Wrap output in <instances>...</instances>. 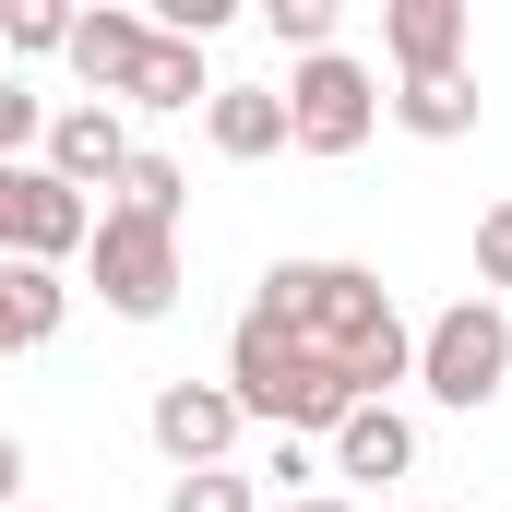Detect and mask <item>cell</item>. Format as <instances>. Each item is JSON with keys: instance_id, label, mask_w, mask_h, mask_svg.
Instances as JSON below:
<instances>
[{"instance_id": "cell-23", "label": "cell", "mask_w": 512, "mask_h": 512, "mask_svg": "<svg viewBox=\"0 0 512 512\" xmlns=\"http://www.w3.org/2000/svg\"><path fill=\"white\" fill-rule=\"evenodd\" d=\"M262 512H358V501H334V489H298V501H262Z\"/></svg>"}, {"instance_id": "cell-5", "label": "cell", "mask_w": 512, "mask_h": 512, "mask_svg": "<svg viewBox=\"0 0 512 512\" xmlns=\"http://www.w3.org/2000/svg\"><path fill=\"white\" fill-rule=\"evenodd\" d=\"M370 131H382V84H370V60L322 48V60L286 72V143H298V155H358Z\"/></svg>"}, {"instance_id": "cell-13", "label": "cell", "mask_w": 512, "mask_h": 512, "mask_svg": "<svg viewBox=\"0 0 512 512\" xmlns=\"http://www.w3.org/2000/svg\"><path fill=\"white\" fill-rule=\"evenodd\" d=\"M60 322H72V286H60L48 262H0V358H12V346H48Z\"/></svg>"}, {"instance_id": "cell-18", "label": "cell", "mask_w": 512, "mask_h": 512, "mask_svg": "<svg viewBox=\"0 0 512 512\" xmlns=\"http://www.w3.org/2000/svg\"><path fill=\"white\" fill-rule=\"evenodd\" d=\"M24 143H48V96L0 60V167H24Z\"/></svg>"}, {"instance_id": "cell-16", "label": "cell", "mask_w": 512, "mask_h": 512, "mask_svg": "<svg viewBox=\"0 0 512 512\" xmlns=\"http://www.w3.org/2000/svg\"><path fill=\"white\" fill-rule=\"evenodd\" d=\"M120 215H155V227H179V215H191V167L131 143V167H120Z\"/></svg>"}, {"instance_id": "cell-10", "label": "cell", "mask_w": 512, "mask_h": 512, "mask_svg": "<svg viewBox=\"0 0 512 512\" xmlns=\"http://www.w3.org/2000/svg\"><path fill=\"white\" fill-rule=\"evenodd\" d=\"M382 48L405 84H441V72H465V0H393L382 12Z\"/></svg>"}, {"instance_id": "cell-19", "label": "cell", "mask_w": 512, "mask_h": 512, "mask_svg": "<svg viewBox=\"0 0 512 512\" xmlns=\"http://www.w3.org/2000/svg\"><path fill=\"white\" fill-rule=\"evenodd\" d=\"M167 512H262V477H239V465H203V477H179V489H167Z\"/></svg>"}, {"instance_id": "cell-2", "label": "cell", "mask_w": 512, "mask_h": 512, "mask_svg": "<svg viewBox=\"0 0 512 512\" xmlns=\"http://www.w3.org/2000/svg\"><path fill=\"white\" fill-rule=\"evenodd\" d=\"M227 393H239V417L286 429V441H334L358 417V382L322 346H298L286 322H262V310H239V334H227Z\"/></svg>"}, {"instance_id": "cell-22", "label": "cell", "mask_w": 512, "mask_h": 512, "mask_svg": "<svg viewBox=\"0 0 512 512\" xmlns=\"http://www.w3.org/2000/svg\"><path fill=\"white\" fill-rule=\"evenodd\" d=\"M12 489H24V441L0 429V512H12Z\"/></svg>"}, {"instance_id": "cell-1", "label": "cell", "mask_w": 512, "mask_h": 512, "mask_svg": "<svg viewBox=\"0 0 512 512\" xmlns=\"http://www.w3.org/2000/svg\"><path fill=\"white\" fill-rule=\"evenodd\" d=\"M251 310L286 322L298 346H322L358 382V405H393V382H417V334H405V310H393V286L370 262H274Z\"/></svg>"}, {"instance_id": "cell-15", "label": "cell", "mask_w": 512, "mask_h": 512, "mask_svg": "<svg viewBox=\"0 0 512 512\" xmlns=\"http://www.w3.org/2000/svg\"><path fill=\"white\" fill-rule=\"evenodd\" d=\"M191 96H215V72H203V48H179V36H155L143 48V72H131L120 108H191Z\"/></svg>"}, {"instance_id": "cell-20", "label": "cell", "mask_w": 512, "mask_h": 512, "mask_svg": "<svg viewBox=\"0 0 512 512\" xmlns=\"http://www.w3.org/2000/svg\"><path fill=\"white\" fill-rule=\"evenodd\" d=\"M262 24H274V48H298V60L334 48V0H262Z\"/></svg>"}, {"instance_id": "cell-11", "label": "cell", "mask_w": 512, "mask_h": 512, "mask_svg": "<svg viewBox=\"0 0 512 512\" xmlns=\"http://www.w3.org/2000/svg\"><path fill=\"white\" fill-rule=\"evenodd\" d=\"M203 131H215L227 167H262V155H286V96L274 84H215L203 96Z\"/></svg>"}, {"instance_id": "cell-6", "label": "cell", "mask_w": 512, "mask_h": 512, "mask_svg": "<svg viewBox=\"0 0 512 512\" xmlns=\"http://www.w3.org/2000/svg\"><path fill=\"white\" fill-rule=\"evenodd\" d=\"M84 239H96V203L84 191H60L48 167H0V262H48L60 274Z\"/></svg>"}, {"instance_id": "cell-7", "label": "cell", "mask_w": 512, "mask_h": 512, "mask_svg": "<svg viewBox=\"0 0 512 512\" xmlns=\"http://www.w3.org/2000/svg\"><path fill=\"white\" fill-rule=\"evenodd\" d=\"M143 429H155V453H167L179 477H203V465H227V453H239V429H251V417H239V393H227V382H167Z\"/></svg>"}, {"instance_id": "cell-3", "label": "cell", "mask_w": 512, "mask_h": 512, "mask_svg": "<svg viewBox=\"0 0 512 512\" xmlns=\"http://www.w3.org/2000/svg\"><path fill=\"white\" fill-rule=\"evenodd\" d=\"M501 382H512V310L501 298H453L441 322H417V393L429 405L477 417V405H501Z\"/></svg>"}, {"instance_id": "cell-12", "label": "cell", "mask_w": 512, "mask_h": 512, "mask_svg": "<svg viewBox=\"0 0 512 512\" xmlns=\"http://www.w3.org/2000/svg\"><path fill=\"white\" fill-rule=\"evenodd\" d=\"M405 465H417V417H405V405H358V417L334 429V477H370V489H382Z\"/></svg>"}, {"instance_id": "cell-17", "label": "cell", "mask_w": 512, "mask_h": 512, "mask_svg": "<svg viewBox=\"0 0 512 512\" xmlns=\"http://www.w3.org/2000/svg\"><path fill=\"white\" fill-rule=\"evenodd\" d=\"M0 48H12V60L72 48V0H0Z\"/></svg>"}, {"instance_id": "cell-9", "label": "cell", "mask_w": 512, "mask_h": 512, "mask_svg": "<svg viewBox=\"0 0 512 512\" xmlns=\"http://www.w3.org/2000/svg\"><path fill=\"white\" fill-rule=\"evenodd\" d=\"M143 48H155V24L120 12V0H96V12H72V48H60V60L84 72V96H96V108H120L131 72H143Z\"/></svg>"}, {"instance_id": "cell-21", "label": "cell", "mask_w": 512, "mask_h": 512, "mask_svg": "<svg viewBox=\"0 0 512 512\" xmlns=\"http://www.w3.org/2000/svg\"><path fill=\"white\" fill-rule=\"evenodd\" d=\"M477 274H489V286L512 298V191L489 203V215H477Z\"/></svg>"}, {"instance_id": "cell-8", "label": "cell", "mask_w": 512, "mask_h": 512, "mask_svg": "<svg viewBox=\"0 0 512 512\" xmlns=\"http://www.w3.org/2000/svg\"><path fill=\"white\" fill-rule=\"evenodd\" d=\"M60 191H120V167H131V131H120V108H48V155H36Z\"/></svg>"}, {"instance_id": "cell-24", "label": "cell", "mask_w": 512, "mask_h": 512, "mask_svg": "<svg viewBox=\"0 0 512 512\" xmlns=\"http://www.w3.org/2000/svg\"><path fill=\"white\" fill-rule=\"evenodd\" d=\"M12 512H24V501H12Z\"/></svg>"}, {"instance_id": "cell-4", "label": "cell", "mask_w": 512, "mask_h": 512, "mask_svg": "<svg viewBox=\"0 0 512 512\" xmlns=\"http://www.w3.org/2000/svg\"><path fill=\"white\" fill-rule=\"evenodd\" d=\"M84 262H96V298H108L120 322H167V310H179V227L108 203L96 239H84Z\"/></svg>"}, {"instance_id": "cell-14", "label": "cell", "mask_w": 512, "mask_h": 512, "mask_svg": "<svg viewBox=\"0 0 512 512\" xmlns=\"http://www.w3.org/2000/svg\"><path fill=\"white\" fill-rule=\"evenodd\" d=\"M393 120L417 131V143H465L477 131V72H441V84H405V96H382Z\"/></svg>"}]
</instances>
